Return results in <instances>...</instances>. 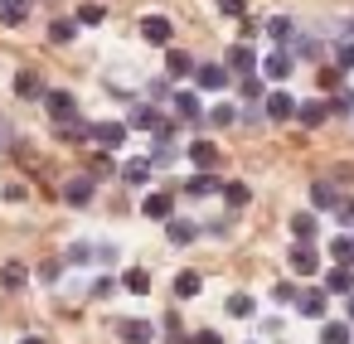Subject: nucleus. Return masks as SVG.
Here are the masks:
<instances>
[{
    "instance_id": "f257e3e1",
    "label": "nucleus",
    "mask_w": 354,
    "mask_h": 344,
    "mask_svg": "<svg viewBox=\"0 0 354 344\" xmlns=\"http://www.w3.org/2000/svg\"><path fill=\"white\" fill-rule=\"evenodd\" d=\"M44 112L54 117V126H64V122H73V117H78V102H73V93L54 88V93H44Z\"/></svg>"
},
{
    "instance_id": "f03ea898",
    "label": "nucleus",
    "mask_w": 354,
    "mask_h": 344,
    "mask_svg": "<svg viewBox=\"0 0 354 344\" xmlns=\"http://www.w3.org/2000/svg\"><path fill=\"white\" fill-rule=\"evenodd\" d=\"M141 213H146V218L170 223V218H175V194H170V189H151V194L141 199Z\"/></svg>"
},
{
    "instance_id": "7ed1b4c3",
    "label": "nucleus",
    "mask_w": 354,
    "mask_h": 344,
    "mask_svg": "<svg viewBox=\"0 0 354 344\" xmlns=\"http://www.w3.org/2000/svg\"><path fill=\"white\" fill-rule=\"evenodd\" d=\"M194 83H199V93H223L228 88V68L223 64H194Z\"/></svg>"
},
{
    "instance_id": "20e7f679",
    "label": "nucleus",
    "mask_w": 354,
    "mask_h": 344,
    "mask_svg": "<svg viewBox=\"0 0 354 344\" xmlns=\"http://www.w3.org/2000/svg\"><path fill=\"white\" fill-rule=\"evenodd\" d=\"M93 141L102 151H122L127 146V122H93Z\"/></svg>"
},
{
    "instance_id": "39448f33",
    "label": "nucleus",
    "mask_w": 354,
    "mask_h": 344,
    "mask_svg": "<svg viewBox=\"0 0 354 344\" xmlns=\"http://www.w3.org/2000/svg\"><path fill=\"white\" fill-rule=\"evenodd\" d=\"M93 189H97V180H93V175H73V180L64 184V204L88 209V204H93Z\"/></svg>"
},
{
    "instance_id": "423d86ee",
    "label": "nucleus",
    "mask_w": 354,
    "mask_h": 344,
    "mask_svg": "<svg viewBox=\"0 0 354 344\" xmlns=\"http://www.w3.org/2000/svg\"><path fill=\"white\" fill-rule=\"evenodd\" d=\"M170 35H175V30H170V20H165V15H146V20H141V39H146V44L170 49Z\"/></svg>"
},
{
    "instance_id": "0eeeda50",
    "label": "nucleus",
    "mask_w": 354,
    "mask_h": 344,
    "mask_svg": "<svg viewBox=\"0 0 354 344\" xmlns=\"http://www.w3.org/2000/svg\"><path fill=\"white\" fill-rule=\"evenodd\" d=\"M160 126H165V112L151 107V102H141V107L127 117V131H160Z\"/></svg>"
},
{
    "instance_id": "6e6552de",
    "label": "nucleus",
    "mask_w": 354,
    "mask_h": 344,
    "mask_svg": "<svg viewBox=\"0 0 354 344\" xmlns=\"http://www.w3.org/2000/svg\"><path fill=\"white\" fill-rule=\"evenodd\" d=\"M189 165H194L199 175H214V165H218V146H214L209 136H199V141L189 146Z\"/></svg>"
},
{
    "instance_id": "1a4fd4ad",
    "label": "nucleus",
    "mask_w": 354,
    "mask_h": 344,
    "mask_svg": "<svg viewBox=\"0 0 354 344\" xmlns=\"http://www.w3.org/2000/svg\"><path fill=\"white\" fill-rule=\"evenodd\" d=\"M296 310H301L306 320H325V310H330V296H325L320 286H310V291H301V296H296Z\"/></svg>"
},
{
    "instance_id": "9d476101",
    "label": "nucleus",
    "mask_w": 354,
    "mask_h": 344,
    "mask_svg": "<svg viewBox=\"0 0 354 344\" xmlns=\"http://www.w3.org/2000/svg\"><path fill=\"white\" fill-rule=\"evenodd\" d=\"M223 68H228V78H233V73L252 78V68H257V54H252L248 44H233V49H228V59H223Z\"/></svg>"
},
{
    "instance_id": "9b49d317",
    "label": "nucleus",
    "mask_w": 354,
    "mask_h": 344,
    "mask_svg": "<svg viewBox=\"0 0 354 344\" xmlns=\"http://www.w3.org/2000/svg\"><path fill=\"white\" fill-rule=\"evenodd\" d=\"M262 73H267V78H277V83H281V78H291V73H296V54H291V49L267 54V59H262Z\"/></svg>"
},
{
    "instance_id": "f8f14e48",
    "label": "nucleus",
    "mask_w": 354,
    "mask_h": 344,
    "mask_svg": "<svg viewBox=\"0 0 354 344\" xmlns=\"http://www.w3.org/2000/svg\"><path fill=\"white\" fill-rule=\"evenodd\" d=\"M296 107H301V102H296L291 93H267V102H262V112H267L272 122H291V117H296Z\"/></svg>"
},
{
    "instance_id": "ddd939ff",
    "label": "nucleus",
    "mask_w": 354,
    "mask_h": 344,
    "mask_svg": "<svg viewBox=\"0 0 354 344\" xmlns=\"http://www.w3.org/2000/svg\"><path fill=\"white\" fill-rule=\"evenodd\" d=\"M325 117H330V102H325V97H310V102H301V107H296V122H301V126H310V131H315V126H325Z\"/></svg>"
},
{
    "instance_id": "4468645a",
    "label": "nucleus",
    "mask_w": 354,
    "mask_h": 344,
    "mask_svg": "<svg viewBox=\"0 0 354 344\" xmlns=\"http://www.w3.org/2000/svg\"><path fill=\"white\" fill-rule=\"evenodd\" d=\"M320 291H325V296H354V267H335Z\"/></svg>"
},
{
    "instance_id": "2eb2a0df",
    "label": "nucleus",
    "mask_w": 354,
    "mask_h": 344,
    "mask_svg": "<svg viewBox=\"0 0 354 344\" xmlns=\"http://www.w3.org/2000/svg\"><path fill=\"white\" fill-rule=\"evenodd\" d=\"M117 334H122L127 344H151V339H156V325H151V320H122Z\"/></svg>"
},
{
    "instance_id": "dca6fc26",
    "label": "nucleus",
    "mask_w": 354,
    "mask_h": 344,
    "mask_svg": "<svg viewBox=\"0 0 354 344\" xmlns=\"http://www.w3.org/2000/svg\"><path fill=\"white\" fill-rule=\"evenodd\" d=\"M165 238H170L175 247H189V242L199 238V223H189V218H170V223H165Z\"/></svg>"
},
{
    "instance_id": "f3484780",
    "label": "nucleus",
    "mask_w": 354,
    "mask_h": 344,
    "mask_svg": "<svg viewBox=\"0 0 354 344\" xmlns=\"http://www.w3.org/2000/svg\"><path fill=\"white\" fill-rule=\"evenodd\" d=\"M286 262H291V271H301V276H310V271L320 267V257H315V247H310V242H296Z\"/></svg>"
},
{
    "instance_id": "a211bd4d",
    "label": "nucleus",
    "mask_w": 354,
    "mask_h": 344,
    "mask_svg": "<svg viewBox=\"0 0 354 344\" xmlns=\"http://www.w3.org/2000/svg\"><path fill=\"white\" fill-rule=\"evenodd\" d=\"M310 209H339V189L330 180H315L310 184Z\"/></svg>"
},
{
    "instance_id": "6ab92c4d",
    "label": "nucleus",
    "mask_w": 354,
    "mask_h": 344,
    "mask_svg": "<svg viewBox=\"0 0 354 344\" xmlns=\"http://www.w3.org/2000/svg\"><path fill=\"white\" fill-rule=\"evenodd\" d=\"M320 344H354V325H349V320H325Z\"/></svg>"
},
{
    "instance_id": "aec40b11",
    "label": "nucleus",
    "mask_w": 354,
    "mask_h": 344,
    "mask_svg": "<svg viewBox=\"0 0 354 344\" xmlns=\"http://www.w3.org/2000/svg\"><path fill=\"white\" fill-rule=\"evenodd\" d=\"M30 20V0H0V25H25Z\"/></svg>"
},
{
    "instance_id": "412c9836",
    "label": "nucleus",
    "mask_w": 354,
    "mask_h": 344,
    "mask_svg": "<svg viewBox=\"0 0 354 344\" xmlns=\"http://www.w3.org/2000/svg\"><path fill=\"white\" fill-rule=\"evenodd\" d=\"M165 73H170V78H189V73H194V59H189L185 49H165Z\"/></svg>"
},
{
    "instance_id": "4be33fe9",
    "label": "nucleus",
    "mask_w": 354,
    "mask_h": 344,
    "mask_svg": "<svg viewBox=\"0 0 354 344\" xmlns=\"http://www.w3.org/2000/svg\"><path fill=\"white\" fill-rule=\"evenodd\" d=\"M44 93H49V88H44V78H39V73H30V68H25V73H15V97H44Z\"/></svg>"
},
{
    "instance_id": "5701e85b",
    "label": "nucleus",
    "mask_w": 354,
    "mask_h": 344,
    "mask_svg": "<svg viewBox=\"0 0 354 344\" xmlns=\"http://www.w3.org/2000/svg\"><path fill=\"white\" fill-rule=\"evenodd\" d=\"M267 35L286 49V44H296V20H286V15H277V20H267Z\"/></svg>"
},
{
    "instance_id": "b1692460",
    "label": "nucleus",
    "mask_w": 354,
    "mask_h": 344,
    "mask_svg": "<svg viewBox=\"0 0 354 344\" xmlns=\"http://www.w3.org/2000/svg\"><path fill=\"white\" fill-rule=\"evenodd\" d=\"M185 194H189V199H209V194H223V184H218L214 175H194V180L185 184Z\"/></svg>"
},
{
    "instance_id": "393cba45",
    "label": "nucleus",
    "mask_w": 354,
    "mask_h": 344,
    "mask_svg": "<svg viewBox=\"0 0 354 344\" xmlns=\"http://www.w3.org/2000/svg\"><path fill=\"white\" fill-rule=\"evenodd\" d=\"M199 291H204V276H199V271H180V276H175V296H180V300H194Z\"/></svg>"
},
{
    "instance_id": "a878e982",
    "label": "nucleus",
    "mask_w": 354,
    "mask_h": 344,
    "mask_svg": "<svg viewBox=\"0 0 354 344\" xmlns=\"http://www.w3.org/2000/svg\"><path fill=\"white\" fill-rule=\"evenodd\" d=\"M25 281H30L25 262H6V267H0V286H6V291H20Z\"/></svg>"
},
{
    "instance_id": "bb28decb",
    "label": "nucleus",
    "mask_w": 354,
    "mask_h": 344,
    "mask_svg": "<svg viewBox=\"0 0 354 344\" xmlns=\"http://www.w3.org/2000/svg\"><path fill=\"white\" fill-rule=\"evenodd\" d=\"M122 286H127L131 296H146V291H151V271H146V267H127Z\"/></svg>"
},
{
    "instance_id": "cd10ccee",
    "label": "nucleus",
    "mask_w": 354,
    "mask_h": 344,
    "mask_svg": "<svg viewBox=\"0 0 354 344\" xmlns=\"http://www.w3.org/2000/svg\"><path fill=\"white\" fill-rule=\"evenodd\" d=\"M233 320H252V310H257V300L248 296V291H238V296H228V305H223Z\"/></svg>"
},
{
    "instance_id": "c85d7f7f",
    "label": "nucleus",
    "mask_w": 354,
    "mask_h": 344,
    "mask_svg": "<svg viewBox=\"0 0 354 344\" xmlns=\"http://www.w3.org/2000/svg\"><path fill=\"white\" fill-rule=\"evenodd\" d=\"M170 102H175V112H180L185 122H199V93H175Z\"/></svg>"
},
{
    "instance_id": "c756f323",
    "label": "nucleus",
    "mask_w": 354,
    "mask_h": 344,
    "mask_svg": "<svg viewBox=\"0 0 354 344\" xmlns=\"http://www.w3.org/2000/svg\"><path fill=\"white\" fill-rule=\"evenodd\" d=\"M59 136H64V141H93V122L73 117V122H64V126H59Z\"/></svg>"
},
{
    "instance_id": "7c9ffc66",
    "label": "nucleus",
    "mask_w": 354,
    "mask_h": 344,
    "mask_svg": "<svg viewBox=\"0 0 354 344\" xmlns=\"http://www.w3.org/2000/svg\"><path fill=\"white\" fill-rule=\"evenodd\" d=\"M330 257L344 262V267H354V233H339V238L330 242Z\"/></svg>"
},
{
    "instance_id": "2f4dec72",
    "label": "nucleus",
    "mask_w": 354,
    "mask_h": 344,
    "mask_svg": "<svg viewBox=\"0 0 354 344\" xmlns=\"http://www.w3.org/2000/svg\"><path fill=\"white\" fill-rule=\"evenodd\" d=\"M122 180H127V184H146V180H151V160H127V165H122Z\"/></svg>"
},
{
    "instance_id": "473e14b6",
    "label": "nucleus",
    "mask_w": 354,
    "mask_h": 344,
    "mask_svg": "<svg viewBox=\"0 0 354 344\" xmlns=\"http://www.w3.org/2000/svg\"><path fill=\"white\" fill-rule=\"evenodd\" d=\"M291 238H296V242H310V238H315V213H296V218H291Z\"/></svg>"
},
{
    "instance_id": "72a5a7b5",
    "label": "nucleus",
    "mask_w": 354,
    "mask_h": 344,
    "mask_svg": "<svg viewBox=\"0 0 354 344\" xmlns=\"http://www.w3.org/2000/svg\"><path fill=\"white\" fill-rule=\"evenodd\" d=\"M146 160H151V170H170V165L180 160V151H175V146H156Z\"/></svg>"
},
{
    "instance_id": "f704fd0d",
    "label": "nucleus",
    "mask_w": 354,
    "mask_h": 344,
    "mask_svg": "<svg viewBox=\"0 0 354 344\" xmlns=\"http://www.w3.org/2000/svg\"><path fill=\"white\" fill-rule=\"evenodd\" d=\"M223 199H228V209H243V204L252 199V189H248L243 180H233V184H223Z\"/></svg>"
},
{
    "instance_id": "c9c22d12",
    "label": "nucleus",
    "mask_w": 354,
    "mask_h": 344,
    "mask_svg": "<svg viewBox=\"0 0 354 344\" xmlns=\"http://www.w3.org/2000/svg\"><path fill=\"white\" fill-rule=\"evenodd\" d=\"M73 35H78V20H54V25H49V39H54V44H68Z\"/></svg>"
},
{
    "instance_id": "e433bc0d",
    "label": "nucleus",
    "mask_w": 354,
    "mask_h": 344,
    "mask_svg": "<svg viewBox=\"0 0 354 344\" xmlns=\"http://www.w3.org/2000/svg\"><path fill=\"white\" fill-rule=\"evenodd\" d=\"M238 88H243V102H267V88H262V78H257V73H252V78H243Z\"/></svg>"
},
{
    "instance_id": "4c0bfd02",
    "label": "nucleus",
    "mask_w": 354,
    "mask_h": 344,
    "mask_svg": "<svg viewBox=\"0 0 354 344\" xmlns=\"http://www.w3.org/2000/svg\"><path fill=\"white\" fill-rule=\"evenodd\" d=\"M209 122H214V126H233V122H238V107L218 102V107H209Z\"/></svg>"
},
{
    "instance_id": "58836bf2",
    "label": "nucleus",
    "mask_w": 354,
    "mask_h": 344,
    "mask_svg": "<svg viewBox=\"0 0 354 344\" xmlns=\"http://www.w3.org/2000/svg\"><path fill=\"white\" fill-rule=\"evenodd\" d=\"M165 344H189V334L180 329V315H165Z\"/></svg>"
},
{
    "instance_id": "ea45409f",
    "label": "nucleus",
    "mask_w": 354,
    "mask_h": 344,
    "mask_svg": "<svg viewBox=\"0 0 354 344\" xmlns=\"http://www.w3.org/2000/svg\"><path fill=\"white\" fill-rule=\"evenodd\" d=\"M272 296H277L281 305H296V296H301V286H296V281H277V291H272Z\"/></svg>"
},
{
    "instance_id": "a19ab883",
    "label": "nucleus",
    "mask_w": 354,
    "mask_h": 344,
    "mask_svg": "<svg viewBox=\"0 0 354 344\" xmlns=\"http://www.w3.org/2000/svg\"><path fill=\"white\" fill-rule=\"evenodd\" d=\"M330 112H354V93H349V88H339V93L330 97Z\"/></svg>"
},
{
    "instance_id": "79ce46f5",
    "label": "nucleus",
    "mask_w": 354,
    "mask_h": 344,
    "mask_svg": "<svg viewBox=\"0 0 354 344\" xmlns=\"http://www.w3.org/2000/svg\"><path fill=\"white\" fill-rule=\"evenodd\" d=\"M335 68H339V73H349V68H354V39H349V44H339V54H335Z\"/></svg>"
},
{
    "instance_id": "37998d69",
    "label": "nucleus",
    "mask_w": 354,
    "mask_h": 344,
    "mask_svg": "<svg viewBox=\"0 0 354 344\" xmlns=\"http://www.w3.org/2000/svg\"><path fill=\"white\" fill-rule=\"evenodd\" d=\"M218 10L233 15V20H248V0H218Z\"/></svg>"
},
{
    "instance_id": "c03bdc74",
    "label": "nucleus",
    "mask_w": 354,
    "mask_h": 344,
    "mask_svg": "<svg viewBox=\"0 0 354 344\" xmlns=\"http://www.w3.org/2000/svg\"><path fill=\"white\" fill-rule=\"evenodd\" d=\"M102 15H107L102 6H83V10H78V25H102Z\"/></svg>"
},
{
    "instance_id": "a18cd8bd",
    "label": "nucleus",
    "mask_w": 354,
    "mask_h": 344,
    "mask_svg": "<svg viewBox=\"0 0 354 344\" xmlns=\"http://www.w3.org/2000/svg\"><path fill=\"white\" fill-rule=\"evenodd\" d=\"M88 257H93V247H88V242H73V247H68V267H83Z\"/></svg>"
},
{
    "instance_id": "49530a36",
    "label": "nucleus",
    "mask_w": 354,
    "mask_h": 344,
    "mask_svg": "<svg viewBox=\"0 0 354 344\" xmlns=\"http://www.w3.org/2000/svg\"><path fill=\"white\" fill-rule=\"evenodd\" d=\"M59 276H64V262H44V267H39V281H49V286H54Z\"/></svg>"
},
{
    "instance_id": "de8ad7c7",
    "label": "nucleus",
    "mask_w": 354,
    "mask_h": 344,
    "mask_svg": "<svg viewBox=\"0 0 354 344\" xmlns=\"http://www.w3.org/2000/svg\"><path fill=\"white\" fill-rule=\"evenodd\" d=\"M320 88H330V93H339V68H320Z\"/></svg>"
},
{
    "instance_id": "09e8293b",
    "label": "nucleus",
    "mask_w": 354,
    "mask_h": 344,
    "mask_svg": "<svg viewBox=\"0 0 354 344\" xmlns=\"http://www.w3.org/2000/svg\"><path fill=\"white\" fill-rule=\"evenodd\" d=\"M189 344H223V334H218V329H199Z\"/></svg>"
},
{
    "instance_id": "8fccbe9b",
    "label": "nucleus",
    "mask_w": 354,
    "mask_h": 344,
    "mask_svg": "<svg viewBox=\"0 0 354 344\" xmlns=\"http://www.w3.org/2000/svg\"><path fill=\"white\" fill-rule=\"evenodd\" d=\"M335 213H339V223H354V199H339V209H335Z\"/></svg>"
},
{
    "instance_id": "3c124183",
    "label": "nucleus",
    "mask_w": 354,
    "mask_h": 344,
    "mask_svg": "<svg viewBox=\"0 0 354 344\" xmlns=\"http://www.w3.org/2000/svg\"><path fill=\"white\" fill-rule=\"evenodd\" d=\"M344 315H349V325H354V296H349V300H344Z\"/></svg>"
},
{
    "instance_id": "603ef678",
    "label": "nucleus",
    "mask_w": 354,
    "mask_h": 344,
    "mask_svg": "<svg viewBox=\"0 0 354 344\" xmlns=\"http://www.w3.org/2000/svg\"><path fill=\"white\" fill-rule=\"evenodd\" d=\"M20 344H49V339H39V334H25V339H20Z\"/></svg>"
}]
</instances>
